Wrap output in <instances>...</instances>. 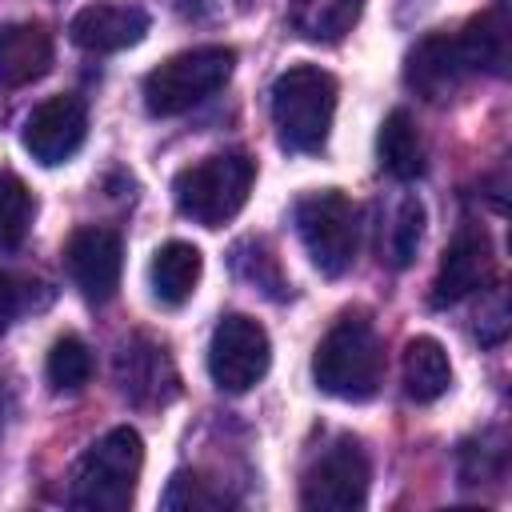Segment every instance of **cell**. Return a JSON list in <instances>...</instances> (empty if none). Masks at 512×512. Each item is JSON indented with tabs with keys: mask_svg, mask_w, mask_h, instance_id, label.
I'll return each mask as SVG.
<instances>
[{
	"mask_svg": "<svg viewBox=\"0 0 512 512\" xmlns=\"http://www.w3.org/2000/svg\"><path fill=\"white\" fill-rule=\"evenodd\" d=\"M316 388L336 400H372L384 380V344L364 316H340L312 352Z\"/></svg>",
	"mask_w": 512,
	"mask_h": 512,
	"instance_id": "6da1fadb",
	"label": "cell"
},
{
	"mask_svg": "<svg viewBox=\"0 0 512 512\" xmlns=\"http://www.w3.org/2000/svg\"><path fill=\"white\" fill-rule=\"evenodd\" d=\"M144 468V444L140 432L120 424L108 428L72 468L68 504L84 512H128L136 496V480Z\"/></svg>",
	"mask_w": 512,
	"mask_h": 512,
	"instance_id": "7a4b0ae2",
	"label": "cell"
},
{
	"mask_svg": "<svg viewBox=\"0 0 512 512\" xmlns=\"http://www.w3.org/2000/svg\"><path fill=\"white\" fill-rule=\"evenodd\" d=\"M272 128L288 152H320L336 116V76L316 64H292L272 84Z\"/></svg>",
	"mask_w": 512,
	"mask_h": 512,
	"instance_id": "3957f363",
	"label": "cell"
},
{
	"mask_svg": "<svg viewBox=\"0 0 512 512\" xmlns=\"http://www.w3.org/2000/svg\"><path fill=\"white\" fill-rule=\"evenodd\" d=\"M252 180H256V164L244 152H212L176 172L172 200L180 216L204 228H220L248 204Z\"/></svg>",
	"mask_w": 512,
	"mask_h": 512,
	"instance_id": "277c9868",
	"label": "cell"
},
{
	"mask_svg": "<svg viewBox=\"0 0 512 512\" xmlns=\"http://www.w3.org/2000/svg\"><path fill=\"white\" fill-rule=\"evenodd\" d=\"M232 64L236 52L224 44H200L176 52L144 76V108L152 116H180L200 100H208L212 92H220L232 76Z\"/></svg>",
	"mask_w": 512,
	"mask_h": 512,
	"instance_id": "5b68a950",
	"label": "cell"
},
{
	"mask_svg": "<svg viewBox=\"0 0 512 512\" xmlns=\"http://www.w3.org/2000/svg\"><path fill=\"white\" fill-rule=\"evenodd\" d=\"M296 232L320 276H344L360 248V212L336 188L312 192L296 204Z\"/></svg>",
	"mask_w": 512,
	"mask_h": 512,
	"instance_id": "8992f818",
	"label": "cell"
},
{
	"mask_svg": "<svg viewBox=\"0 0 512 512\" xmlns=\"http://www.w3.org/2000/svg\"><path fill=\"white\" fill-rule=\"evenodd\" d=\"M368 480H372V468L360 440L336 436L304 468L300 504L308 512H356L368 500Z\"/></svg>",
	"mask_w": 512,
	"mask_h": 512,
	"instance_id": "52a82bcc",
	"label": "cell"
},
{
	"mask_svg": "<svg viewBox=\"0 0 512 512\" xmlns=\"http://www.w3.org/2000/svg\"><path fill=\"white\" fill-rule=\"evenodd\" d=\"M272 364V344L268 332L252 316H220L208 340V376L220 392H248L252 384L264 380Z\"/></svg>",
	"mask_w": 512,
	"mask_h": 512,
	"instance_id": "ba28073f",
	"label": "cell"
},
{
	"mask_svg": "<svg viewBox=\"0 0 512 512\" xmlns=\"http://www.w3.org/2000/svg\"><path fill=\"white\" fill-rule=\"evenodd\" d=\"M64 264H68V276L72 284L80 288L84 300H112L116 288H120V268H124V244L112 228H100V224H84L68 236L64 244Z\"/></svg>",
	"mask_w": 512,
	"mask_h": 512,
	"instance_id": "9c48e42d",
	"label": "cell"
},
{
	"mask_svg": "<svg viewBox=\"0 0 512 512\" xmlns=\"http://www.w3.org/2000/svg\"><path fill=\"white\" fill-rule=\"evenodd\" d=\"M88 136V108L80 96H48L24 120V148L44 168H56L80 152Z\"/></svg>",
	"mask_w": 512,
	"mask_h": 512,
	"instance_id": "30bf717a",
	"label": "cell"
},
{
	"mask_svg": "<svg viewBox=\"0 0 512 512\" xmlns=\"http://www.w3.org/2000/svg\"><path fill=\"white\" fill-rule=\"evenodd\" d=\"M116 384L136 408H160L176 400L180 376L164 344L152 336H128L116 352Z\"/></svg>",
	"mask_w": 512,
	"mask_h": 512,
	"instance_id": "8fae6325",
	"label": "cell"
},
{
	"mask_svg": "<svg viewBox=\"0 0 512 512\" xmlns=\"http://www.w3.org/2000/svg\"><path fill=\"white\" fill-rule=\"evenodd\" d=\"M492 268H496V256L484 228H460L440 256V268L432 280V304L436 308L460 304L464 296H472L492 280Z\"/></svg>",
	"mask_w": 512,
	"mask_h": 512,
	"instance_id": "7c38bea8",
	"label": "cell"
},
{
	"mask_svg": "<svg viewBox=\"0 0 512 512\" xmlns=\"http://www.w3.org/2000/svg\"><path fill=\"white\" fill-rule=\"evenodd\" d=\"M148 32V12L132 0H104V4H88L72 16L68 36L76 48L84 52H120L140 44Z\"/></svg>",
	"mask_w": 512,
	"mask_h": 512,
	"instance_id": "4fadbf2b",
	"label": "cell"
},
{
	"mask_svg": "<svg viewBox=\"0 0 512 512\" xmlns=\"http://www.w3.org/2000/svg\"><path fill=\"white\" fill-rule=\"evenodd\" d=\"M468 76H472V72H468V64H464V52H460L456 36H444V32L424 36V40L408 52V60H404V80H408V88L420 92V96L432 100V104H440V100H448L452 92H460V84H464Z\"/></svg>",
	"mask_w": 512,
	"mask_h": 512,
	"instance_id": "5bb4252c",
	"label": "cell"
},
{
	"mask_svg": "<svg viewBox=\"0 0 512 512\" xmlns=\"http://www.w3.org/2000/svg\"><path fill=\"white\" fill-rule=\"evenodd\" d=\"M52 68V36L36 20H12L0 28V84L24 88Z\"/></svg>",
	"mask_w": 512,
	"mask_h": 512,
	"instance_id": "9a60e30c",
	"label": "cell"
},
{
	"mask_svg": "<svg viewBox=\"0 0 512 512\" xmlns=\"http://www.w3.org/2000/svg\"><path fill=\"white\" fill-rule=\"evenodd\" d=\"M200 272H204V256L196 244H188V240L160 244L152 264H148V284H152L156 304H164V308L188 304L196 284H200Z\"/></svg>",
	"mask_w": 512,
	"mask_h": 512,
	"instance_id": "2e32d148",
	"label": "cell"
},
{
	"mask_svg": "<svg viewBox=\"0 0 512 512\" xmlns=\"http://www.w3.org/2000/svg\"><path fill=\"white\" fill-rule=\"evenodd\" d=\"M400 376H404V396L408 400H416V404L440 400L452 384V364H448L444 344L436 336H412L404 344Z\"/></svg>",
	"mask_w": 512,
	"mask_h": 512,
	"instance_id": "e0dca14e",
	"label": "cell"
},
{
	"mask_svg": "<svg viewBox=\"0 0 512 512\" xmlns=\"http://www.w3.org/2000/svg\"><path fill=\"white\" fill-rule=\"evenodd\" d=\"M364 12V0H288V24L300 40L340 44Z\"/></svg>",
	"mask_w": 512,
	"mask_h": 512,
	"instance_id": "ac0fdd59",
	"label": "cell"
},
{
	"mask_svg": "<svg viewBox=\"0 0 512 512\" xmlns=\"http://www.w3.org/2000/svg\"><path fill=\"white\" fill-rule=\"evenodd\" d=\"M376 156L380 168L396 180H416L424 172V140L416 132V120L404 108H392L376 132Z\"/></svg>",
	"mask_w": 512,
	"mask_h": 512,
	"instance_id": "d6986e66",
	"label": "cell"
},
{
	"mask_svg": "<svg viewBox=\"0 0 512 512\" xmlns=\"http://www.w3.org/2000/svg\"><path fill=\"white\" fill-rule=\"evenodd\" d=\"M456 44L464 52L468 72H492V76L508 72V20H504V12L472 16L464 24V32L456 36Z\"/></svg>",
	"mask_w": 512,
	"mask_h": 512,
	"instance_id": "ffe728a7",
	"label": "cell"
},
{
	"mask_svg": "<svg viewBox=\"0 0 512 512\" xmlns=\"http://www.w3.org/2000/svg\"><path fill=\"white\" fill-rule=\"evenodd\" d=\"M232 272L244 284H252L264 296H272V300H284L288 296V280H284V272H280V264H276V256L268 252L264 240H240L232 248Z\"/></svg>",
	"mask_w": 512,
	"mask_h": 512,
	"instance_id": "44dd1931",
	"label": "cell"
},
{
	"mask_svg": "<svg viewBox=\"0 0 512 512\" xmlns=\"http://www.w3.org/2000/svg\"><path fill=\"white\" fill-rule=\"evenodd\" d=\"M44 376H48L52 392H80L92 380V352H88V344L80 336H60L48 348Z\"/></svg>",
	"mask_w": 512,
	"mask_h": 512,
	"instance_id": "7402d4cb",
	"label": "cell"
},
{
	"mask_svg": "<svg viewBox=\"0 0 512 512\" xmlns=\"http://www.w3.org/2000/svg\"><path fill=\"white\" fill-rule=\"evenodd\" d=\"M460 484L480 488V484H500L508 472V448L500 432H484L480 440H468L460 448Z\"/></svg>",
	"mask_w": 512,
	"mask_h": 512,
	"instance_id": "603a6c76",
	"label": "cell"
},
{
	"mask_svg": "<svg viewBox=\"0 0 512 512\" xmlns=\"http://www.w3.org/2000/svg\"><path fill=\"white\" fill-rule=\"evenodd\" d=\"M424 240V204L416 196H404L388 220V236H384V260L392 268H408L420 252Z\"/></svg>",
	"mask_w": 512,
	"mask_h": 512,
	"instance_id": "cb8c5ba5",
	"label": "cell"
},
{
	"mask_svg": "<svg viewBox=\"0 0 512 512\" xmlns=\"http://www.w3.org/2000/svg\"><path fill=\"white\" fill-rule=\"evenodd\" d=\"M32 192L20 176L0 172V248H16L32 224Z\"/></svg>",
	"mask_w": 512,
	"mask_h": 512,
	"instance_id": "d4e9b609",
	"label": "cell"
},
{
	"mask_svg": "<svg viewBox=\"0 0 512 512\" xmlns=\"http://www.w3.org/2000/svg\"><path fill=\"white\" fill-rule=\"evenodd\" d=\"M228 504H232V500H228L224 492L208 488V480H200V476H192V472H176V476L168 480L164 496H160V508H168V512H220V508H228Z\"/></svg>",
	"mask_w": 512,
	"mask_h": 512,
	"instance_id": "484cf974",
	"label": "cell"
},
{
	"mask_svg": "<svg viewBox=\"0 0 512 512\" xmlns=\"http://www.w3.org/2000/svg\"><path fill=\"white\" fill-rule=\"evenodd\" d=\"M20 312V288L8 272H0V332L12 324V316Z\"/></svg>",
	"mask_w": 512,
	"mask_h": 512,
	"instance_id": "4316f807",
	"label": "cell"
},
{
	"mask_svg": "<svg viewBox=\"0 0 512 512\" xmlns=\"http://www.w3.org/2000/svg\"><path fill=\"white\" fill-rule=\"evenodd\" d=\"M0 428H4V388H0Z\"/></svg>",
	"mask_w": 512,
	"mask_h": 512,
	"instance_id": "83f0119b",
	"label": "cell"
}]
</instances>
